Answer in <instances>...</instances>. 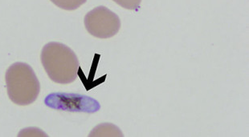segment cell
I'll return each mask as SVG.
<instances>
[{
    "label": "cell",
    "instance_id": "cell-1",
    "mask_svg": "<svg viewBox=\"0 0 249 137\" xmlns=\"http://www.w3.org/2000/svg\"><path fill=\"white\" fill-rule=\"evenodd\" d=\"M41 62L49 77L56 84H71L78 76V58L65 44L57 42L47 44L42 49Z\"/></svg>",
    "mask_w": 249,
    "mask_h": 137
},
{
    "label": "cell",
    "instance_id": "cell-2",
    "mask_svg": "<svg viewBox=\"0 0 249 137\" xmlns=\"http://www.w3.org/2000/svg\"><path fill=\"white\" fill-rule=\"evenodd\" d=\"M7 94L11 101L20 106L36 101L40 91L39 80L32 67L25 63H15L6 72Z\"/></svg>",
    "mask_w": 249,
    "mask_h": 137
},
{
    "label": "cell",
    "instance_id": "cell-3",
    "mask_svg": "<svg viewBox=\"0 0 249 137\" xmlns=\"http://www.w3.org/2000/svg\"><path fill=\"white\" fill-rule=\"evenodd\" d=\"M85 25L92 36L108 39L118 34L121 28V20L116 13L107 7L100 6L86 15Z\"/></svg>",
    "mask_w": 249,
    "mask_h": 137
},
{
    "label": "cell",
    "instance_id": "cell-4",
    "mask_svg": "<svg viewBox=\"0 0 249 137\" xmlns=\"http://www.w3.org/2000/svg\"><path fill=\"white\" fill-rule=\"evenodd\" d=\"M45 105L53 109L70 112H85L92 114L101 109V104L95 99L81 94L55 92L49 94L44 100Z\"/></svg>",
    "mask_w": 249,
    "mask_h": 137
},
{
    "label": "cell",
    "instance_id": "cell-5",
    "mask_svg": "<svg viewBox=\"0 0 249 137\" xmlns=\"http://www.w3.org/2000/svg\"><path fill=\"white\" fill-rule=\"evenodd\" d=\"M89 137H124L117 126L111 123H102L94 128Z\"/></svg>",
    "mask_w": 249,
    "mask_h": 137
},
{
    "label": "cell",
    "instance_id": "cell-6",
    "mask_svg": "<svg viewBox=\"0 0 249 137\" xmlns=\"http://www.w3.org/2000/svg\"><path fill=\"white\" fill-rule=\"evenodd\" d=\"M54 4L61 9L66 11H73L86 3L87 0H51Z\"/></svg>",
    "mask_w": 249,
    "mask_h": 137
},
{
    "label": "cell",
    "instance_id": "cell-7",
    "mask_svg": "<svg viewBox=\"0 0 249 137\" xmlns=\"http://www.w3.org/2000/svg\"><path fill=\"white\" fill-rule=\"evenodd\" d=\"M117 4L127 10L138 11L141 4L142 0H113Z\"/></svg>",
    "mask_w": 249,
    "mask_h": 137
}]
</instances>
